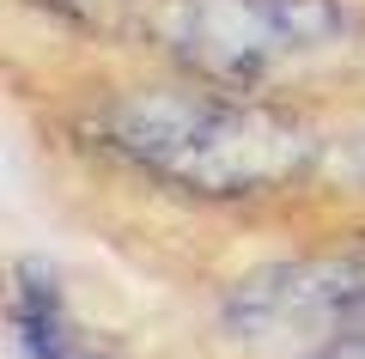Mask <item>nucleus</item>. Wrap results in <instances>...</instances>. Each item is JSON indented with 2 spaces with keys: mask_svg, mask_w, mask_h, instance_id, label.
Masks as SVG:
<instances>
[{
  "mask_svg": "<svg viewBox=\"0 0 365 359\" xmlns=\"http://www.w3.org/2000/svg\"><path fill=\"white\" fill-rule=\"evenodd\" d=\"M225 323L237 335L274 329H365V244L317 262H274L237 280L225 298Z\"/></svg>",
  "mask_w": 365,
  "mask_h": 359,
  "instance_id": "7ed1b4c3",
  "label": "nucleus"
},
{
  "mask_svg": "<svg viewBox=\"0 0 365 359\" xmlns=\"http://www.w3.org/2000/svg\"><path fill=\"white\" fill-rule=\"evenodd\" d=\"M311 359H365V329H347V335H335V341H323Z\"/></svg>",
  "mask_w": 365,
  "mask_h": 359,
  "instance_id": "423d86ee",
  "label": "nucleus"
},
{
  "mask_svg": "<svg viewBox=\"0 0 365 359\" xmlns=\"http://www.w3.org/2000/svg\"><path fill=\"white\" fill-rule=\"evenodd\" d=\"M98 141L146 177L213 201L280 189L317 165V141L304 122L220 86L128 91L98 116Z\"/></svg>",
  "mask_w": 365,
  "mask_h": 359,
  "instance_id": "f257e3e1",
  "label": "nucleus"
},
{
  "mask_svg": "<svg viewBox=\"0 0 365 359\" xmlns=\"http://www.w3.org/2000/svg\"><path fill=\"white\" fill-rule=\"evenodd\" d=\"M153 43L201 86L262 91L341 37L335 0H153Z\"/></svg>",
  "mask_w": 365,
  "mask_h": 359,
  "instance_id": "f03ea898",
  "label": "nucleus"
},
{
  "mask_svg": "<svg viewBox=\"0 0 365 359\" xmlns=\"http://www.w3.org/2000/svg\"><path fill=\"white\" fill-rule=\"evenodd\" d=\"M335 177H347V183H365V134L341 141V153H335Z\"/></svg>",
  "mask_w": 365,
  "mask_h": 359,
  "instance_id": "39448f33",
  "label": "nucleus"
},
{
  "mask_svg": "<svg viewBox=\"0 0 365 359\" xmlns=\"http://www.w3.org/2000/svg\"><path fill=\"white\" fill-rule=\"evenodd\" d=\"M13 341L25 359H86L73 341V317L43 262H19L13 274Z\"/></svg>",
  "mask_w": 365,
  "mask_h": 359,
  "instance_id": "20e7f679",
  "label": "nucleus"
}]
</instances>
